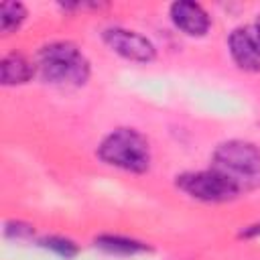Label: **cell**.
Here are the masks:
<instances>
[{"label":"cell","instance_id":"5","mask_svg":"<svg viewBox=\"0 0 260 260\" xmlns=\"http://www.w3.org/2000/svg\"><path fill=\"white\" fill-rule=\"evenodd\" d=\"M104 43L118 53L120 57L134 61V63H150L156 55L154 45L140 32L122 28V26H110L104 30Z\"/></svg>","mask_w":260,"mask_h":260},{"label":"cell","instance_id":"9","mask_svg":"<svg viewBox=\"0 0 260 260\" xmlns=\"http://www.w3.org/2000/svg\"><path fill=\"white\" fill-rule=\"evenodd\" d=\"M95 246L108 254H118V256H132V254H138V252H146L148 246L138 242V240H132V238H124V236H112V234H106V236H98L95 238Z\"/></svg>","mask_w":260,"mask_h":260},{"label":"cell","instance_id":"8","mask_svg":"<svg viewBox=\"0 0 260 260\" xmlns=\"http://www.w3.org/2000/svg\"><path fill=\"white\" fill-rule=\"evenodd\" d=\"M35 75V65L20 53H8L0 61V77L4 85L26 83Z\"/></svg>","mask_w":260,"mask_h":260},{"label":"cell","instance_id":"10","mask_svg":"<svg viewBox=\"0 0 260 260\" xmlns=\"http://www.w3.org/2000/svg\"><path fill=\"white\" fill-rule=\"evenodd\" d=\"M26 18V8L20 2H2L0 6V30L2 35L14 32Z\"/></svg>","mask_w":260,"mask_h":260},{"label":"cell","instance_id":"6","mask_svg":"<svg viewBox=\"0 0 260 260\" xmlns=\"http://www.w3.org/2000/svg\"><path fill=\"white\" fill-rule=\"evenodd\" d=\"M234 63L244 71H260V28L256 22L238 26L228 39Z\"/></svg>","mask_w":260,"mask_h":260},{"label":"cell","instance_id":"2","mask_svg":"<svg viewBox=\"0 0 260 260\" xmlns=\"http://www.w3.org/2000/svg\"><path fill=\"white\" fill-rule=\"evenodd\" d=\"M211 169L232 181L240 193L254 189L260 183V148L246 140L221 142L213 152Z\"/></svg>","mask_w":260,"mask_h":260},{"label":"cell","instance_id":"14","mask_svg":"<svg viewBox=\"0 0 260 260\" xmlns=\"http://www.w3.org/2000/svg\"><path fill=\"white\" fill-rule=\"evenodd\" d=\"M254 22H256V24H258V28H260V14H258V18H256Z\"/></svg>","mask_w":260,"mask_h":260},{"label":"cell","instance_id":"11","mask_svg":"<svg viewBox=\"0 0 260 260\" xmlns=\"http://www.w3.org/2000/svg\"><path fill=\"white\" fill-rule=\"evenodd\" d=\"M41 246L47 248V250H51L53 254L65 258V260L75 258L77 252H79L77 244H75L73 240H69V238H63V236H49V238H43V240H41Z\"/></svg>","mask_w":260,"mask_h":260},{"label":"cell","instance_id":"7","mask_svg":"<svg viewBox=\"0 0 260 260\" xmlns=\"http://www.w3.org/2000/svg\"><path fill=\"white\" fill-rule=\"evenodd\" d=\"M171 20L175 22V26L179 30H183L189 37H203L209 26V14L205 12V8L197 2L191 0H179L171 4Z\"/></svg>","mask_w":260,"mask_h":260},{"label":"cell","instance_id":"12","mask_svg":"<svg viewBox=\"0 0 260 260\" xmlns=\"http://www.w3.org/2000/svg\"><path fill=\"white\" fill-rule=\"evenodd\" d=\"M4 234L6 236H14V238H28L32 234V228L22 223V221H8L6 228H4Z\"/></svg>","mask_w":260,"mask_h":260},{"label":"cell","instance_id":"4","mask_svg":"<svg viewBox=\"0 0 260 260\" xmlns=\"http://www.w3.org/2000/svg\"><path fill=\"white\" fill-rule=\"evenodd\" d=\"M177 187L189 197L197 201H205V203H223L240 195L236 185L228 181L221 173H217L215 169L183 173L177 177Z\"/></svg>","mask_w":260,"mask_h":260},{"label":"cell","instance_id":"3","mask_svg":"<svg viewBox=\"0 0 260 260\" xmlns=\"http://www.w3.org/2000/svg\"><path fill=\"white\" fill-rule=\"evenodd\" d=\"M98 156L106 165L128 173H144L150 167L148 140L134 128L112 130L98 146Z\"/></svg>","mask_w":260,"mask_h":260},{"label":"cell","instance_id":"1","mask_svg":"<svg viewBox=\"0 0 260 260\" xmlns=\"http://www.w3.org/2000/svg\"><path fill=\"white\" fill-rule=\"evenodd\" d=\"M41 77L61 87H79L89 77V61L81 49L69 41H55L39 51Z\"/></svg>","mask_w":260,"mask_h":260},{"label":"cell","instance_id":"13","mask_svg":"<svg viewBox=\"0 0 260 260\" xmlns=\"http://www.w3.org/2000/svg\"><path fill=\"white\" fill-rule=\"evenodd\" d=\"M256 234H260V223H256V225H248L240 236H242V238H252V236H256Z\"/></svg>","mask_w":260,"mask_h":260}]
</instances>
